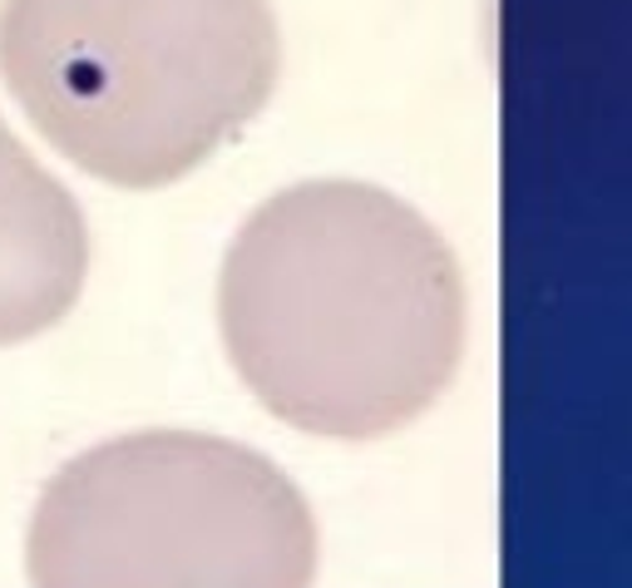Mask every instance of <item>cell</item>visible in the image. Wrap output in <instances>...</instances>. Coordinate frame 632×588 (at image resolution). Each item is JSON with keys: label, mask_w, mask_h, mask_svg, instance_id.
Listing matches in <instances>:
<instances>
[{"label": "cell", "mask_w": 632, "mask_h": 588, "mask_svg": "<svg viewBox=\"0 0 632 588\" xmlns=\"http://www.w3.org/2000/svg\"><path fill=\"white\" fill-rule=\"evenodd\" d=\"M237 376L276 420L326 440L410 426L464 351V278L430 218L375 183L316 179L267 199L217 278Z\"/></svg>", "instance_id": "obj_1"}, {"label": "cell", "mask_w": 632, "mask_h": 588, "mask_svg": "<svg viewBox=\"0 0 632 588\" xmlns=\"http://www.w3.org/2000/svg\"><path fill=\"white\" fill-rule=\"evenodd\" d=\"M0 75L69 163L163 189L272 100L282 41L267 0H0Z\"/></svg>", "instance_id": "obj_2"}, {"label": "cell", "mask_w": 632, "mask_h": 588, "mask_svg": "<svg viewBox=\"0 0 632 588\" xmlns=\"http://www.w3.org/2000/svg\"><path fill=\"white\" fill-rule=\"evenodd\" d=\"M25 558L35 588H312L316 519L257 450L144 430L49 479Z\"/></svg>", "instance_id": "obj_3"}, {"label": "cell", "mask_w": 632, "mask_h": 588, "mask_svg": "<svg viewBox=\"0 0 632 588\" xmlns=\"http://www.w3.org/2000/svg\"><path fill=\"white\" fill-rule=\"evenodd\" d=\"M89 272L84 213L0 120V347L49 331Z\"/></svg>", "instance_id": "obj_4"}]
</instances>
